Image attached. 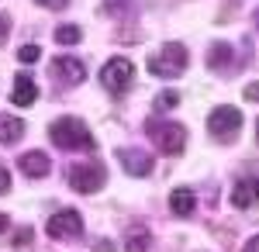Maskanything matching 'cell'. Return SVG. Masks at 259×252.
<instances>
[{"label": "cell", "instance_id": "obj_7", "mask_svg": "<svg viewBox=\"0 0 259 252\" xmlns=\"http://www.w3.org/2000/svg\"><path fill=\"white\" fill-rule=\"evenodd\" d=\"M132 76H135V66L128 59H111L100 69V87H107L111 94H118V90H124L132 83Z\"/></svg>", "mask_w": 259, "mask_h": 252}, {"label": "cell", "instance_id": "obj_5", "mask_svg": "<svg viewBox=\"0 0 259 252\" xmlns=\"http://www.w3.org/2000/svg\"><path fill=\"white\" fill-rule=\"evenodd\" d=\"M239 128H242V111L232 107V104H221L207 114V132L214 138H232Z\"/></svg>", "mask_w": 259, "mask_h": 252}, {"label": "cell", "instance_id": "obj_29", "mask_svg": "<svg viewBox=\"0 0 259 252\" xmlns=\"http://www.w3.org/2000/svg\"><path fill=\"white\" fill-rule=\"evenodd\" d=\"M256 24H259V11H256Z\"/></svg>", "mask_w": 259, "mask_h": 252}, {"label": "cell", "instance_id": "obj_28", "mask_svg": "<svg viewBox=\"0 0 259 252\" xmlns=\"http://www.w3.org/2000/svg\"><path fill=\"white\" fill-rule=\"evenodd\" d=\"M256 142H259V121H256Z\"/></svg>", "mask_w": 259, "mask_h": 252}, {"label": "cell", "instance_id": "obj_15", "mask_svg": "<svg viewBox=\"0 0 259 252\" xmlns=\"http://www.w3.org/2000/svg\"><path fill=\"white\" fill-rule=\"evenodd\" d=\"M24 135V121L21 117H11V114H0V145H11Z\"/></svg>", "mask_w": 259, "mask_h": 252}, {"label": "cell", "instance_id": "obj_24", "mask_svg": "<svg viewBox=\"0 0 259 252\" xmlns=\"http://www.w3.org/2000/svg\"><path fill=\"white\" fill-rule=\"evenodd\" d=\"M242 252H259V235H252V238L245 242V249H242Z\"/></svg>", "mask_w": 259, "mask_h": 252}, {"label": "cell", "instance_id": "obj_25", "mask_svg": "<svg viewBox=\"0 0 259 252\" xmlns=\"http://www.w3.org/2000/svg\"><path fill=\"white\" fill-rule=\"evenodd\" d=\"M7 31H11V24H7V18H4V14H0V41L7 38Z\"/></svg>", "mask_w": 259, "mask_h": 252}, {"label": "cell", "instance_id": "obj_21", "mask_svg": "<svg viewBox=\"0 0 259 252\" xmlns=\"http://www.w3.org/2000/svg\"><path fill=\"white\" fill-rule=\"evenodd\" d=\"M7 190H11V170L0 166V194H7Z\"/></svg>", "mask_w": 259, "mask_h": 252}, {"label": "cell", "instance_id": "obj_10", "mask_svg": "<svg viewBox=\"0 0 259 252\" xmlns=\"http://www.w3.org/2000/svg\"><path fill=\"white\" fill-rule=\"evenodd\" d=\"M256 200H259V180L256 176H245V180H239V183L232 187V204H235L239 211L252 207Z\"/></svg>", "mask_w": 259, "mask_h": 252}, {"label": "cell", "instance_id": "obj_22", "mask_svg": "<svg viewBox=\"0 0 259 252\" xmlns=\"http://www.w3.org/2000/svg\"><path fill=\"white\" fill-rule=\"evenodd\" d=\"M245 100L259 104V83H249V87H245Z\"/></svg>", "mask_w": 259, "mask_h": 252}, {"label": "cell", "instance_id": "obj_13", "mask_svg": "<svg viewBox=\"0 0 259 252\" xmlns=\"http://www.w3.org/2000/svg\"><path fill=\"white\" fill-rule=\"evenodd\" d=\"M18 170L24 176H31V180H35V176H45V173H49V170H52V162H49V155H45V152H38V149H35V152H24L18 159Z\"/></svg>", "mask_w": 259, "mask_h": 252}, {"label": "cell", "instance_id": "obj_27", "mask_svg": "<svg viewBox=\"0 0 259 252\" xmlns=\"http://www.w3.org/2000/svg\"><path fill=\"white\" fill-rule=\"evenodd\" d=\"M0 232H7V214H0Z\"/></svg>", "mask_w": 259, "mask_h": 252}, {"label": "cell", "instance_id": "obj_18", "mask_svg": "<svg viewBox=\"0 0 259 252\" xmlns=\"http://www.w3.org/2000/svg\"><path fill=\"white\" fill-rule=\"evenodd\" d=\"M18 59L31 66V62H38V59H41V49H38V45H21V49H18Z\"/></svg>", "mask_w": 259, "mask_h": 252}, {"label": "cell", "instance_id": "obj_12", "mask_svg": "<svg viewBox=\"0 0 259 252\" xmlns=\"http://www.w3.org/2000/svg\"><path fill=\"white\" fill-rule=\"evenodd\" d=\"M11 100L18 104V107H31L35 100H38V83L28 76V73H21L14 79V90H11Z\"/></svg>", "mask_w": 259, "mask_h": 252}, {"label": "cell", "instance_id": "obj_11", "mask_svg": "<svg viewBox=\"0 0 259 252\" xmlns=\"http://www.w3.org/2000/svg\"><path fill=\"white\" fill-rule=\"evenodd\" d=\"M232 59H235V49H232L228 41H218V45H211V52H207V66H211L214 73H235L239 66H235Z\"/></svg>", "mask_w": 259, "mask_h": 252}, {"label": "cell", "instance_id": "obj_9", "mask_svg": "<svg viewBox=\"0 0 259 252\" xmlns=\"http://www.w3.org/2000/svg\"><path fill=\"white\" fill-rule=\"evenodd\" d=\"M118 162H121V170H128L132 176L152 173V155L145 152V149H118Z\"/></svg>", "mask_w": 259, "mask_h": 252}, {"label": "cell", "instance_id": "obj_17", "mask_svg": "<svg viewBox=\"0 0 259 252\" xmlns=\"http://www.w3.org/2000/svg\"><path fill=\"white\" fill-rule=\"evenodd\" d=\"M80 38H83V31L76 24H59V28H56V41H59V45H76Z\"/></svg>", "mask_w": 259, "mask_h": 252}, {"label": "cell", "instance_id": "obj_23", "mask_svg": "<svg viewBox=\"0 0 259 252\" xmlns=\"http://www.w3.org/2000/svg\"><path fill=\"white\" fill-rule=\"evenodd\" d=\"M41 7H49V11H59V7H66L69 0H38Z\"/></svg>", "mask_w": 259, "mask_h": 252}, {"label": "cell", "instance_id": "obj_1", "mask_svg": "<svg viewBox=\"0 0 259 252\" xmlns=\"http://www.w3.org/2000/svg\"><path fill=\"white\" fill-rule=\"evenodd\" d=\"M49 135H52V142H56L59 149H66V152H94V149H97L90 128L83 124L80 117H59V121H52Z\"/></svg>", "mask_w": 259, "mask_h": 252}, {"label": "cell", "instance_id": "obj_6", "mask_svg": "<svg viewBox=\"0 0 259 252\" xmlns=\"http://www.w3.org/2000/svg\"><path fill=\"white\" fill-rule=\"evenodd\" d=\"M45 232H49V238H56V242H62V238H80L83 235V218L80 211H59L49 218V225H45Z\"/></svg>", "mask_w": 259, "mask_h": 252}, {"label": "cell", "instance_id": "obj_2", "mask_svg": "<svg viewBox=\"0 0 259 252\" xmlns=\"http://www.w3.org/2000/svg\"><path fill=\"white\" fill-rule=\"evenodd\" d=\"M187 69V45L180 41H166L156 56L149 59V73L152 76H162V79H173Z\"/></svg>", "mask_w": 259, "mask_h": 252}, {"label": "cell", "instance_id": "obj_8", "mask_svg": "<svg viewBox=\"0 0 259 252\" xmlns=\"http://www.w3.org/2000/svg\"><path fill=\"white\" fill-rule=\"evenodd\" d=\"M52 76L62 79L66 87H76V83L87 79V66H83L80 59H73V56H56L52 59Z\"/></svg>", "mask_w": 259, "mask_h": 252}, {"label": "cell", "instance_id": "obj_3", "mask_svg": "<svg viewBox=\"0 0 259 252\" xmlns=\"http://www.w3.org/2000/svg\"><path fill=\"white\" fill-rule=\"evenodd\" d=\"M145 132H149V138L159 145V152H166V155H180L183 152V142H187L183 124H177V121H149Z\"/></svg>", "mask_w": 259, "mask_h": 252}, {"label": "cell", "instance_id": "obj_20", "mask_svg": "<svg viewBox=\"0 0 259 252\" xmlns=\"http://www.w3.org/2000/svg\"><path fill=\"white\" fill-rule=\"evenodd\" d=\"M28 242H31V228H21V232L14 235V242H11V245H14V249H21V245H28Z\"/></svg>", "mask_w": 259, "mask_h": 252}, {"label": "cell", "instance_id": "obj_19", "mask_svg": "<svg viewBox=\"0 0 259 252\" xmlns=\"http://www.w3.org/2000/svg\"><path fill=\"white\" fill-rule=\"evenodd\" d=\"M177 104H180V94H173V90H166V94L159 97V104H156V107H159V111H169V107H177Z\"/></svg>", "mask_w": 259, "mask_h": 252}, {"label": "cell", "instance_id": "obj_4", "mask_svg": "<svg viewBox=\"0 0 259 252\" xmlns=\"http://www.w3.org/2000/svg\"><path fill=\"white\" fill-rule=\"evenodd\" d=\"M104 166L100 162H76L73 170H69V187L76 190V194H97L100 187H104Z\"/></svg>", "mask_w": 259, "mask_h": 252}, {"label": "cell", "instance_id": "obj_16", "mask_svg": "<svg viewBox=\"0 0 259 252\" xmlns=\"http://www.w3.org/2000/svg\"><path fill=\"white\" fill-rule=\"evenodd\" d=\"M124 249L128 252H149V232L145 228H132L124 238Z\"/></svg>", "mask_w": 259, "mask_h": 252}, {"label": "cell", "instance_id": "obj_26", "mask_svg": "<svg viewBox=\"0 0 259 252\" xmlns=\"http://www.w3.org/2000/svg\"><path fill=\"white\" fill-rule=\"evenodd\" d=\"M97 249L100 252H114V245H111V242H97Z\"/></svg>", "mask_w": 259, "mask_h": 252}, {"label": "cell", "instance_id": "obj_14", "mask_svg": "<svg viewBox=\"0 0 259 252\" xmlns=\"http://www.w3.org/2000/svg\"><path fill=\"white\" fill-rule=\"evenodd\" d=\"M169 207H173V214H180V218H190L194 207H197V197H194V190H187V187H177V190L169 194Z\"/></svg>", "mask_w": 259, "mask_h": 252}]
</instances>
